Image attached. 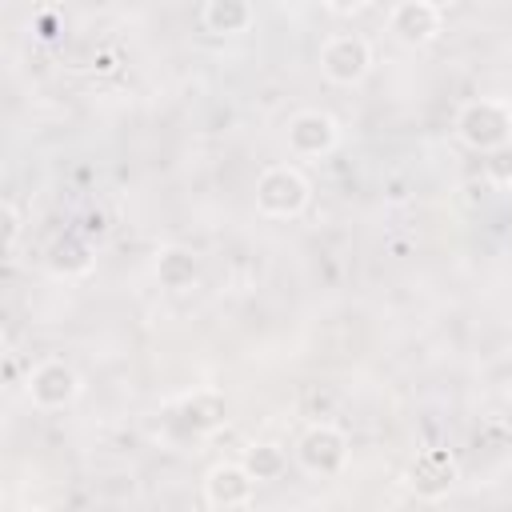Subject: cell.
Instances as JSON below:
<instances>
[{
  "label": "cell",
  "instance_id": "cell-1",
  "mask_svg": "<svg viewBox=\"0 0 512 512\" xmlns=\"http://www.w3.org/2000/svg\"><path fill=\"white\" fill-rule=\"evenodd\" d=\"M312 200V184L296 164H268L256 176V208L268 220H296Z\"/></svg>",
  "mask_w": 512,
  "mask_h": 512
},
{
  "label": "cell",
  "instance_id": "cell-2",
  "mask_svg": "<svg viewBox=\"0 0 512 512\" xmlns=\"http://www.w3.org/2000/svg\"><path fill=\"white\" fill-rule=\"evenodd\" d=\"M456 136H460V144H468L480 156L492 152V148L512 140V108L504 100H492V96L468 100L456 112Z\"/></svg>",
  "mask_w": 512,
  "mask_h": 512
},
{
  "label": "cell",
  "instance_id": "cell-3",
  "mask_svg": "<svg viewBox=\"0 0 512 512\" xmlns=\"http://www.w3.org/2000/svg\"><path fill=\"white\" fill-rule=\"evenodd\" d=\"M320 72L336 88H356L372 72V44L364 36H356V32L328 36L320 44Z\"/></svg>",
  "mask_w": 512,
  "mask_h": 512
},
{
  "label": "cell",
  "instance_id": "cell-4",
  "mask_svg": "<svg viewBox=\"0 0 512 512\" xmlns=\"http://www.w3.org/2000/svg\"><path fill=\"white\" fill-rule=\"evenodd\" d=\"M296 464L308 476H340L348 464V436L336 424H308L304 436L296 440Z\"/></svg>",
  "mask_w": 512,
  "mask_h": 512
},
{
  "label": "cell",
  "instance_id": "cell-5",
  "mask_svg": "<svg viewBox=\"0 0 512 512\" xmlns=\"http://www.w3.org/2000/svg\"><path fill=\"white\" fill-rule=\"evenodd\" d=\"M80 392H84V380L64 360H40L28 372V400L40 412H64V408H72L80 400Z\"/></svg>",
  "mask_w": 512,
  "mask_h": 512
},
{
  "label": "cell",
  "instance_id": "cell-6",
  "mask_svg": "<svg viewBox=\"0 0 512 512\" xmlns=\"http://www.w3.org/2000/svg\"><path fill=\"white\" fill-rule=\"evenodd\" d=\"M256 500V476L244 468V460L212 464L204 476V504L208 508H248Z\"/></svg>",
  "mask_w": 512,
  "mask_h": 512
},
{
  "label": "cell",
  "instance_id": "cell-7",
  "mask_svg": "<svg viewBox=\"0 0 512 512\" xmlns=\"http://www.w3.org/2000/svg\"><path fill=\"white\" fill-rule=\"evenodd\" d=\"M460 480V464L448 448H424L412 468H408V484L420 500H440L452 492V484Z\"/></svg>",
  "mask_w": 512,
  "mask_h": 512
},
{
  "label": "cell",
  "instance_id": "cell-8",
  "mask_svg": "<svg viewBox=\"0 0 512 512\" xmlns=\"http://www.w3.org/2000/svg\"><path fill=\"white\" fill-rule=\"evenodd\" d=\"M440 28H444V12L424 0H396L388 12V32L408 48L432 44L440 36Z\"/></svg>",
  "mask_w": 512,
  "mask_h": 512
},
{
  "label": "cell",
  "instance_id": "cell-9",
  "mask_svg": "<svg viewBox=\"0 0 512 512\" xmlns=\"http://www.w3.org/2000/svg\"><path fill=\"white\" fill-rule=\"evenodd\" d=\"M340 144V124L328 112H296L288 120V152L292 156H328Z\"/></svg>",
  "mask_w": 512,
  "mask_h": 512
},
{
  "label": "cell",
  "instance_id": "cell-10",
  "mask_svg": "<svg viewBox=\"0 0 512 512\" xmlns=\"http://www.w3.org/2000/svg\"><path fill=\"white\" fill-rule=\"evenodd\" d=\"M224 416H228V404H224L220 392H192V396L176 408L172 424H176L180 436H204V432L220 428Z\"/></svg>",
  "mask_w": 512,
  "mask_h": 512
},
{
  "label": "cell",
  "instance_id": "cell-11",
  "mask_svg": "<svg viewBox=\"0 0 512 512\" xmlns=\"http://www.w3.org/2000/svg\"><path fill=\"white\" fill-rule=\"evenodd\" d=\"M44 260H48V268H52L56 276L72 280V276L92 272L96 252H92V244H88V236H84V232H64V236H56V240L48 244Z\"/></svg>",
  "mask_w": 512,
  "mask_h": 512
},
{
  "label": "cell",
  "instance_id": "cell-12",
  "mask_svg": "<svg viewBox=\"0 0 512 512\" xmlns=\"http://www.w3.org/2000/svg\"><path fill=\"white\" fill-rule=\"evenodd\" d=\"M156 280H160L168 292L192 288V284L200 280V256H196L192 248H184V244L160 248V256H156Z\"/></svg>",
  "mask_w": 512,
  "mask_h": 512
},
{
  "label": "cell",
  "instance_id": "cell-13",
  "mask_svg": "<svg viewBox=\"0 0 512 512\" xmlns=\"http://www.w3.org/2000/svg\"><path fill=\"white\" fill-rule=\"evenodd\" d=\"M200 24L212 36H240V32H248L256 24V12H252L248 0H204Z\"/></svg>",
  "mask_w": 512,
  "mask_h": 512
},
{
  "label": "cell",
  "instance_id": "cell-14",
  "mask_svg": "<svg viewBox=\"0 0 512 512\" xmlns=\"http://www.w3.org/2000/svg\"><path fill=\"white\" fill-rule=\"evenodd\" d=\"M244 468L256 476V484H272L288 472V452L272 440H260V444H248L244 448Z\"/></svg>",
  "mask_w": 512,
  "mask_h": 512
},
{
  "label": "cell",
  "instance_id": "cell-15",
  "mask_svg": "<svg viewBox=\"0 0 512 512\" xmlns=\"http://www.w3.org/2000/svg\"><path fill=\"white\" fill-rule=\"evenodd\" d=\"M484 176L496 188H512V140L492 148V152H484Z\"/></svg>",
  "mask_w": 512,
  "mask_h": 512
},
{
  "label": "cell",
  "instance_id": "cell-16",
  "mask_svg": "<svg viewBox=\"0 0 512 512\" xmlns=\"http://www.w3.org/2000/svg\"><path fill=\"white\" fill-rule=\"evenodd\" d=\"M16 236H20V212L12 200H4V248L12 252L16 248Z\"/></svg>",
  "mask_w": 512,
  "mask_h": 512
},
{
  "label": "cell",
  "instance_id": "cell-17",
  "mask_svg": "<svg viewBox=\"0 0 512 512\" xmlns=\"http://www.w3.org/2000/svg\"><path fill=\"white\" fill-rule=\"evenodd\" d=\"M372 0H324V8L332 12V16H356V12H364Z\"/></svg>",
  "mask_w": 512,
  "mask_h": 512
},
{
  "label": "cell",
  "instance_id": "cell-18",
  "mask_svg": "<svg viewBox=\"0 0 512 512\" xmlns=\"http://www.w3.org/2000/svg\"><path fill=\"white\" fill-rule=\"evenodd\" d=\"M424 4H432V8H440V12H448L456 0H424Z\"/></svg>",
  "mask_w": 512,
  "mask_h": 512
},
{
  "label": "cell",
  "instance_id": "cell-19",
  "mask_svg": "<svg viewBox=\"0 0 512 512\" xmlns=\"http://www.w3.org/2000/svg\"><path fill=\"white\" fill-rule=\"evenodd\" d=\"M504 400H508V404H512V372H508V376H504Z\"/></svg>",
  "mask_w": 512,
  "mask_h": 512
}]
</instances>
